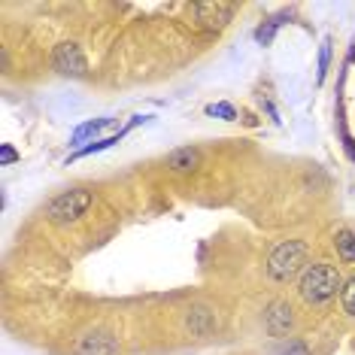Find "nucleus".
<instances>
[{"label":"nucleus","mask_w":355,"mask_h":355,"mask_svg":"<svg viewBox=\"0 0 355 355\" xmlns=\"http://www.w3.org/2000/svg\"><path fill=\"white\" fill-rule=\"evenodd\" d=\"M343 288V277L337 273L334 264H325V261H316L304 270L301 282H297V292L306 304H325L331 301L337 292Z\"/></svg>","instance_id":"f257e3e1"},{"label":"nucleus","mask_w":355,"mask_h":355,"mask_svg":"<svg viewBox=\"0 0 355 355\" xmlns=\"http://www.w3.org/2000/svg\"><path fill=\"white\" fill-rule=\"evenodd\" d=\"M306 261V243L304 240H286L270 252L268 258V277L273 282H288Z\"/></svg>","instance_id":"f03ea898"},{"label":"nucleus","mask_w":355,"mask_h":355,"mask_svg":"<svg viewBox=\"0 0 355 355\" xmlns=\"http://www.w3.org/2000/svg\"><path fill=\"white\" fill-rule=\"evenodd\" d=\"M94 204V195L85 189H67L61 191L58 198H52L46 204V216L58 225H70V222H79L83 216L88 213V207Z\"/></svg>","instance_id":"7ed1b4c3"},{"label":"nucleus","mask_w":355,"mask_h":355,"mask_svg":"<svg viewBox=\"0 0 355 355\" xmlns=\"http://www.w3.org/2000/svg\"><path fill=\"white\" fill-rule=\"evenodd\" d=\"M55 70L64 76H85L88 73V61L83 49H79L76 43H61L58 49H55Z\"/></svg>","instance_id":"20e7f679"},{"label":"nucleus","mask_w":355,"mask_h":355,"mask_svg":"<svg viewBox=\"0 0 355 355\" xmlns=\"http://www.w3.org/2000/svg\"><path fill=\"white\" fill-rule=\"evenodd\" d=\"M119 337L112 331H88L76 340V355H116Z\"/></svg>","instance_id":"39448f33"},{"label":"nucleus","mask_w":355,"mask_h":355,"mask_svg":"<svg viewBox=\"0 0 355 355\" xmlns=\"http://www.w3.org/2000/svg\"><path fill=\"white\" fill-rule=\"evenodd\" d=\"M191 15L204 31H219L231 21L234 6L231 3H191Z\"/></svg>","instance_id":"423d86ee"},{"label":"nucleus","mask_w":355,"mask_h":355,"mask_svg":"<svg viewBox=\"0 0 355 355\" xmlns=\"http://www.w3.org/2000/svg\"><path fill=\"white\" fill-rule=\"evenodd\" d=\"M264 325H268V331L273 337H286L288 331H292V325H295L292 306H288L286 301H273L268 306V313H264Z\"/></svg>","instance_id":"0eeeda50"},{"label":"nucleus","mask_w":355,"mask_h":355,"mask_svg":"<svg viewBox=\"0 0 355 355\" xmlns=\"http://www.w3.org/2000/svg\"><path fill=\"white\" fill-rule=\"evenodd\" d=\"M167 167H171L173 173H191L200 167V152L195 146H180L173 149L171 155H167Z\"/></svg>","instance_id":"6e6552de"},{"label":"nucleus","mask_w":355,"mask_h":355,"mask_svg":"<svg viewBox=\"0 0 355 355\" xmlns=\"http://www.w3.org/2000/svg\"><path fill=\"white\" fill-rule=\"evenodd\" d=\"M189 328H191V334H207V331H213L216 328L213 313L204 310V306H198V310H189Z\"/></svg>","instance_id":"1a4fd4ad"},{"label":"nucleus","mask_w":355,"mask_h":355,"mask_svg":"<svg viewBox=\"0 0 355 355\" xmlns=\"http://www.w3.org/2000/svg\"><path fill=\"white\" fill-rule=\"evenodd\" d=\"M334 249L346 264H355V231H337L334 237Z\"/></svg>","instance_id":"9d476101"},{"label":"nucleus","mask_w":355,"mask_h":355,"mask_svg":"<svg viewBox=\"0 0 355 355\" xmlns=\"http://www.w3.org/2000/svg\"><path fill=\"white\" fill-rule=\"evenodd\" d=\"M110 122H112V119H92V122L79 125L76 131H73V137H70V143H73V146H76V143H85L88 137H98V134H101V131H103V128H107Z\"/></svg>","instance_id":"9b49d317"},{"label":"nucleus","mask_w":355,"mask_h":355,"mask_svg":"<svg viewBox=\"0 0 355 355\" xmlns=\"http://www.w3.org/2000/svg\"><path fill=\"white\" fill-rule=\"evenodd\" d=\"M282 21H286L282 15H277V19H270V21H264V25L255 31V40H258L261 46H270V43H273V37H277V31L282 28Z\"/></svg>","instance_id":"f8f14e48"},{"label":"nucleus","mask_w":355,"mask_h":355,"mask_svg":"<svg viewBox=\"0 0 355 355\" xmlns=\"http://www.w3.org/2000/svg\"><path fill=\"white\" fill-rule=\"evenodd\" d=\"M340 304H343V310L355 319V277L343 282V288H340Z\"/></svg>","instance_id":"ddd939ff"},{"label":"nucleus","mask_w":355,"mask_h":355,"mask_svg":"<svg viewBox=\"0 0 355 355\" xmlns=\"http://www.w3.org/2000/svg\"><path fill=\"white\" fill-rule=\"evenodd\" d=\"M207 116L225 119V122H234V119H237V110H234L231 103H209V107H207Z\"/></svg>","instance_id":"4468645a"},{"label":"nucleus","mask_w":355,"mask_h":355,"mask_svg":"<svg viewBox=\"0 0 355 355\" xmlns=\"http://www.w3.org/2000/svg\"><path fill=\"white\" fill-rule=\"evenodd\" d=\"M328 64H331V43L325 40V43H322V49H319V83L328 73Z\"/></svg>","instance_id":"2eb2a0df"},{"label":"nucleus","mask_w":355,"mask_h":355,"mask_svg":"<svg viewBox=\"0 0 355 355\" xmlns=\"http://www.w3.org/2000/svg\"><path fill=\"white\" fill-rule=\"evenodd\" d=\"M279 355H310V349H306L304 340H288V346Z\"/></svg>","instance_id":"dca6fc26"},{"label":"nucleus","mask_w":355,"mask_h":355,"mask_svg":"<svg viewBox=\"0 0 355 355\" xmlns=\"http://www.w3.org/2000/svg\"><path fill=\"white\" fill-rule=\"evenodd\" d=\"M12 161H19V152H15L10 143H3V146H0V164H12Z\"/></svg>","instance_id":"f3484780"}]
</instances>
